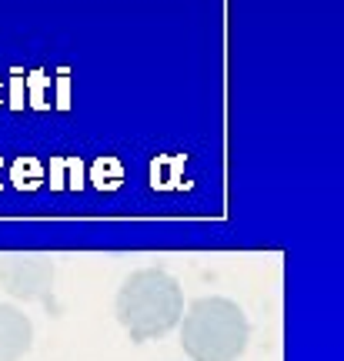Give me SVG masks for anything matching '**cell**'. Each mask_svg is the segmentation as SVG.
<instances>
[{
	"instance_id": "cell-7",
	"label": "cell",
	"mask_w": 344,
	"mask_h": 361,
	"mask_svg": "<svg viewBox=\"0 0 344 361\" xmlns=\"http://www.w3.org/2000/svg\"><path fill=\"white\" fill-rule=\"evenodd\" d=\"M0 94H4V87H0Z\"/></svg>"
},
{
	"instance_id": "cell-4",
	"label": "cell",
	"mask_w": 344,
	"mask_h": 361,
	"mask_svg": "<svg viewBox=\"0 0 344 361\" xmlns=\"http://www.w3.org/2000/svg\"><path fill=\"white\" fill-rule=\"evenodd\" d=\"M34 348V324L17 305H0V361H20Z\"/></svg>"
},
{
	"instance_id": "cell-5",
	"label": "cell",
	"mask_w": 344,
	"mask_h": 361,
	"mask_svg": "<svg viewBox=\"0 0 344 361\" xmlns=\"http://www.w3.org/2000/svg\"><path fill=\"white\" fill-rule=\"evenodd\" d=\"M44 178H47V171H44V164H40L37 157H17L11 168V180L13 188H20V191H34V188H40L44 184Z\"/></svg>"
},
{
	"instance_id": "cell-2",
	"label": "cell",
	"mask_w": 344,
	"mask_h": 361,
	"mask_svg": "<svg viewBox=\"0 0 344 361\" xmlns=\"http://www.w3.org/2000/svg\"><path fill=\"white\" fill-rule=\"evenodd\" d=\"M178 324L180 348L191 361H238L251 341L244 308L221 295L191 301Z\"/></svg>"
},
{
	"instance_id": "cell-1",
	"label": "cell",
	"mask_w": 344,
	"mask_h": 361,
	"mask_svg": "<svg viewBox=\"0 0 344 361\" xmlns=\"http://www.w3.org/2000/svg\"><path fill=\"white\" fill-rule=\"evenodd\" d=\"M117 324L130 335V341H154L174 331L184 314V291L174 274L161 268L130 271L114 298Z\"/></svg>"
},
{
	"instance_id": "cell-3",
	"label": "cell",
	"mask_w": 344,
	"mask_h": 361,
	"mask_svg": "<svg viewBox=\"0 0 344 361\" xmlns=\"http://www.w3.org/2000/svg\"><path fill=\"white\" fill-rule=\"evenodd\" d=\"M0 284L17 301H47L54 291V261L47 255H4Z\"/></svg>"
},
{
	"instance_id": "cell-6",
	"label": "cell",
	"mask_w": 344,
	"mask_h": 361,
	"mask_svg": "<svg viewBox=\"0 0 344 361\" xmlns=\"http://www.w3.org/2000/svg\"><path fill=\"white\" fill-rule=\"evenodd\" d=\"M90 180L97 184V188H107V191H114L121 188V180H124V168H121V161L117 157H101V161H94V174Z\"/></svg>"
}]
</instances>
